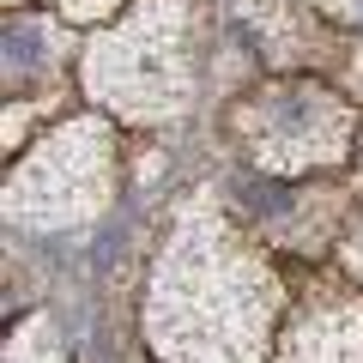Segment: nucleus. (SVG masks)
Returning <instances> with one entry per match:
<instances>
[{
    "label": "nucleus",
    "instance_id": "nucleus-1",
    "mask_svg": "<svg viewBox=\"0 0 363 363\" xmlns=\"http://www.w3.org/2000/svg\"><path fill=\"white\" fill-rule=\"evenodd\" d=\"M357 18H363V0H357Z\"/></svg>",
    "mask_w": 363,
    "mask_h": 363
}]
</instances>
